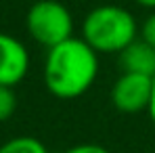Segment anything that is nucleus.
Here are the masks:
<instances>
[{"mask_svg": "<svg viewBox=\"0 0 155 153\" xmlns=\"http://www.w3.org/2000/svg\"><path fill=\"white\" fill-rule=\"evenodd\" d=\"M140 34L136 17L120 4H99L82 21V36L99 55H120Z\"/></svg>", "mask_w": 155, "mask_h": 153, "instance_id": "obj_2", "label": "nucleus"}, {"mask_svg": "<svg viewBox=\"0 0 155 153\" xmlns=\"http://www.w3.org/2000/svg\"><path fill=\"white\" fill-rule=\"evenodd\" d=\"M63 153H109V149H105L103 145H97V143H82V145L65 149Z\"/></svg>", "mask_w": 155, "mask_h": 153, "instance_id": "obj_10", "label": "nucleus"}, {"mask_svg": "<svg viewBox=\"0 0 155 153\" xmlns=\"http://www.w3.org/2000/svg\"><path fill=\"white\" fill-rule=\"evenodd\" d=\"M44 86L57 99H78L94 84L99 74V52L84 38H69L46 51Z\"/></svg>", "mask_w": 155, "mask_h": 153, "instance_id": "obj_1", "label": "nucleus"}, {"mask_svg": "<svg viewBox=\"0 0 155 153\" xmlns=\"http://www.w3.org/2000/svg\"><path fill=\"white\" fill-rule=\"evenodd\" d=\"M153 90V78L138 74H122L111 86V103L122 113L147 111Z\"/></svg>", "mask_w": 155, "mask_h": 153, "instance_id": "obj_4", "label": "nucleus"}, {"mask_svg": "<svg viewBox=\"0 0 155 153\" xmlns=\"http://www.w3.org/2000/svg\"><path fill=\"white\" fill-rule=\"evenodd\" d=\"M0 153H51L48 147L36 136H15L0 145Z\"/></svg>", "mask_w": 155, "mask_h": 153, "instance_id": "obj_7", "label": "nucleus"}, {"mask_svg": "<svg viewBox=\"0 0 155 153\" xmlns=\"http://www.w3.org/2000/svg\"><path fill=\"white\" fill-rule=\"evenodd\" d=\"M140 38L155 48V11L143 21V25H140Z\"/></svg>", "mask_w": 155, "mask_h": 153, "instance_id": "obj_9", "label": "nucleus"}, {"mask_svg": "<svg viewBox=\"0 0 155 153\" xmlns=\"http://www.w3.org/2000/svg\"><path fill=\"white\" fill-rule=\"evenodd\" d=\"M31 2H36V0H31Z\"/></svg>", "mask_w": 155, "mask_h": 153, "instance_id": "obj_13", "label": "nucleus"}, {"mask_svg": "<svg viewBox=\"0 0 155 153\" xmlns=\"http://www.w3.org/2000/svg\"><path fill=\"white\" fill-rule=\"evenodd\" d=\"M138 6H143V8H151L155 11V0H134Z\"/></svg>", "mask_w": 155, "mask_h": 153, "instance_id": "obj_12", "label": "nucleus"}, {"mask_svg": "<svg viewBox=\"0 0 155 153\" xmlns=\"http://www.w3.org/2000/svg\"><path fill=\"white\" fill-rule=\"evenodd\" d=\"M122 74H138V76L155 78V48L143 38H136L130 46L117 55Z\"/></svg>", "mask_w": 155, "mask_h": 153, "instance_id": "obj_6", "label": "nucleus"}, {"mask_svg": "<svg viewBox=\"0 0 155 153\" xmlns=\"http://www.w3.org/2000/svg\"><path fill=\"white\" fill-rule=\"evenodd\" d=\"M25 27L31 40L46 51L74 38L71 11L59 0H36L27 8Z\"/></svg>", "mask_w": 155, "mask_h": 153, "instance_id": "obj_3", "label": "nucleus"}, {"mask_svg": "<svg viewBox=\"0 0 155 153\" xmlns=\"http://www.w3.org/2000/svg\"><path fill=\"white\" fill-rule=\"evenodd\" d=\"M29 72V52L25 44L6 34L0 32V86H17Z\"/></svg>", "mask_w": 155, "mask_h": 153, "instance_id": "obj_5", "label": "nucleus"}, {"mask_svg": "<svg viewBox=\"0 0 155 153\" xmlns=\"http://www.w3.org/2000/svg\"><path fill=\"white\" fill-rule=\"evenodd\" d=\"M17 111V95L13 86H0V122H6Z\"/></svg>", "mask_w": 155, "mask_h": 153, "instance_id": "obj_8", "label": "nucleus"}, {"mask_svg": "<svg viewBox=\"0 0 155 153\" xmlns=\"http://www.w3.org/2000/svg\"><path fill=\"white\" fill-rule=\"evenodd\" d=\"M151 122L155 124V78H153V90H151V101H149V109H147Z\"/></svg>", "mask_w": 155, "mask_h": 153, "instance_id": "obj_11", "label": "nucleus"}]
</instances>
